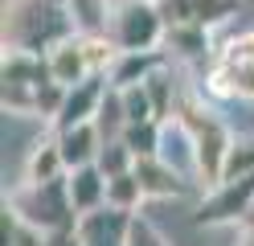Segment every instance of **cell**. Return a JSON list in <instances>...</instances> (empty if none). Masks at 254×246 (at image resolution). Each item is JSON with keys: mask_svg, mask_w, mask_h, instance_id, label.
<instances>
[{"mask_svg": "<svg viewBox=\"0 0 254 246\" xmlns=\"http://www.w3.org/2000/svg\"><path fill=\"white\" fill-rule=\"evenodd\" d=\"M70 37H78L70 0H21V4H4V49L50 58Z\"/></svg>", "mask_w": 254, "mask_h": 246, "instance_id": "obj_1", "label": "cell"}, {"mask_svg": "<svg viewBox=\"0 0 254 246\" xmlns=\"http://www.w3.org/2000/svg\"><path fill=\"white\" fill-rule=\"evenodd\" d=\"M177 119L185 123L189 144H193V176L205 189H217L221 180H226V160H230V148H234L230 127L221 123V115L209 103H201V98L189 94V90L181 98Z\"/></svg>", "mask_w": 254, "mask_h": 246, "instance_id": "obj_2", "label": "cell"}, {"mask_svg": "<svg viewBox=\"0 0 254 246\" xmlns=\"http://www.w3.org/2000/svg\"><path fill=\"white\" fill-rule=\"evenodd\" d=\"M4 205L17 213L25 226L41 230V234H58V230L78 226V213H74V201H70L66 176L50 180V185H29V180H25V185H17L4 197Z\"/></svg>", "mask_w": 254, "mask_h": 246, "instance_id": "obj_3", "label": "cell"}, {"mask_svg": "<svg viewBox=\"0 0 254 246\" xmlns=\"http://www.w3.org/2000/svg\"><path fill=\"white\" fill-rule=\"evenodd\" d=\"M164 33L168 21L160 4H148V0H123L115 4L111 16V45L119 54H148V49H164Z\"/></svg>", "mask_w": 254, "mask_h": 246, "instance_id": "obj_4", "label": "cell"}, {"mask_svg": "<svg viewBox=\"0 0 254 246\" xmlns=\"http://www.w3.org/2000/svg\"><path fill=\"white\" fill-rule=\"evenodd\" d=\"M254 213V172L238 176V180H221L217 189L205 193V201L197 205L193 222L197 226H234L246 222Z\"/></svg>", "mask_w": 254, "mask_h": 246, "instance_id": "obj_5", "label": "cell"}, {"mask_svg": "<svg viewBox=\"0 0 254 246\" xmlns=\"http://www.w3.org/2000/svg\"><path fill=\"white\" fill-rule=\"evenodd\" d=\"M160 12L168 25H193L213 29L238 12V0H160Z\"/></svg>", "mask_w": 254, "mask_h": 246, "instance_id": "obj_6", "label": "cell"}, {"mask_svg": "<svg viewBox=\"0 0 254 246\" xmlns=\"http://www.w3.org/2000/svg\"><path fill=\"white\" fill-rule=\"evenodd\" d=\"M107 86H111L107 74H94V78H86V82H78L74 90H66V103H62V115L54 119V127H58V131H70V127H78V123H94Z\"/></svg>", "mask_w": 254, "mask_h": 246, "instance_id": "obj_7", "label": "cell"}, {"mask_svg": "<svg viewBox=\"0 0 254 246\" xmlns=\"http://www.w3.org/2000/svg\"><path fill=\"white\" fill-rule=\"evenodd\" d=\"M131 218L135 213L123 209H94L86 218H78V242L82 246H127V234H131Z\"/></svg>", "mask_w": 254, "mask_h": 246, "instance_id": "obj_8", "label": "cell"}, {"mask_svg": "<svg viewBox=\"0 0 254 246\" xmlns=\"http://www.w3.org/2000/svg\"><path fill=\"white\" fill-rule=\"evenodd\" d=\"M205 90L213 98H246V103H254V62L213 58L209 74H205Z\"/></svg>", "mask_w": 254, "mask_h": 246, "instance_id": "obj_9", "label": "cell"}, {"mask_svg": "<svg viewBox=\"0 0 254 246\" xmlns=\"http://www.w3.org/2000/svg\"><path fill=\"white\" fill-rule=\"evenodd\" d=\"M168 66V54L164 49H148V54H119L115 62H111V70H107V82L115 90H127V86H144V82L156 74V70H164Z\"/></svg>", "mask_w": 254, "mask_h": 246, "instance_id": "obj_10", "label": "cell"}, {"mask_svg": "<svg viewBox=\"0 0 254 246\" xmlns=\"http://www.w3.org/2000/svg\"><path fill=\"white\" fill-rule=\"evenodd\" d=\"M58 148H62V160H66V172H74V168H86V164L99 160L103 136L94 123H78L70 131H58Z\"/></svg>", "mask_w": 254, "mask_h": 246, "instance_id": "obj_11", "label": "cell"}, {"mask_svg": "<svg viewBox=\"0 0 254 246\" xmlns=\"http://www.w3.org/2000/svg\"><path fill=\"white\" fill-rule=\"evenodd\" d=\"M66 185H70V201H74L78 218H86V213L107 205V176L99 172V164H86V168L66 172Z\"/></svg>", "mask_w": 254, "mask_h": 246, "instance_id": "obj_12", "label": "cell"}, {"mask_svg": "<svg viewBox=\"0 0 254 246\" xmlns=\"http://www.w3.org/2000/svg\"><path fill=\"white\" fill-rule=\"evenodd\" d=\"M0 82H8V86H41V82H54L50 58H41V54H21V49H4V62H0Z\"/></svg>", "mask_w": 254, "mask_h": 246, "instance_id": "obj_13", "label": "cell"}, {"mask_svg": "<svg viewBox=\"0 0 254 246\" xmlns=\"http://www.w3.org/2000/svg\"><path fill=\"white\" fill-rule=\"evenodd\" d=\"M135 176H139V185H144L148 197H181L185 193V176L172 168L168 160H160V156L135 160Z\"/></svg>", "mask_w": 254, "mask_h": 246, "instance_id": "obj_14", "label": "cell"}, {"mask_svg": "<svg viewBox=\"0 0 254 246\" xmlns=\"http://www.w3.org/2000/svg\"><path fill=\"white\" fill-rule=\"evenodd\" d=\"M62 176H66V160H62L58 136L33 144V152L25 160V180L29 185H50V180H62Z\"/></svg>", "mask_w": 254, "mask_h": 246, "instance_id": "obj_15", "label": "cell"}, {"mask_svg": "<svg viewBox=\"0 0 254 246\" xmlns=\"http://www.w3.org/2000/svg\"><path fill=\"white\" fill-rule=\"evenodd\" d=\"M78 37H111V16H115V0H70Z\"/></svg>", "mask_w": 254, "mask_h": 246, "instance_id": "obj_16", "label": "cell"}, {"mask_svg": "<svg viewBox=\"0 0 254 246\" xmlns=\"http://www.w3.org/2000/svg\"><path fill=\"white\" fill-rule=\"evenodd\" d=\"M164 54H177L185 62H201L213 54L209 45V29H193V25H168L164 33Z\"/></svg>", "mask_w": 254, "mask_h": 246, "instance_id": "obj_17", "label": "cell"}, {"mask_svg": "<svg viewBox=\"0 0 254 246\" xmlns=\"http://www.w3.org/2000/svg\"><path fill=\"white\" fill-rule=\"evenodd\" d=\"M94 127H99V136H103V144H115V140H123V131H127L123 90H115V86H107V94H103V107H99V115H94Z\"/></svg>", "mask_w": 254, "mask_h": 246, "instance_id": "obj_18", "label": "cell"}, {"mask_svg": "<svg viewBox=\"0 0 254 246\" xmlns=\"http://www.w3.org/2000/svg\"><path fill=\"white\" fill-rule=\"evenodd\" d=\"M144 201H148V193H144V185H139L135 168H131V172H123V176H111V180H107V209L135 213Z\"/></svg>", "mask_w": 254, "mask_h": 246, "instance_id": "obj_19", "label": "cell"}, {"mask_svg": "<svg viewBox=\"0 0 254 246\" xmlns=\"http://www.w3.org/2000/svg\"><path fill=\"white\" fill-rule=\"evenodd\" d=\"M123 144L131 148V156H135V160H152V156H160V148H164V123H160V119L131 123V127L123 131Z\"/></svg>", "mask_w": 254, "mask_h": 246, "instance_id": "obj_20", "label": "cell"}, {"mask_svg": "<svg viewBox=\"0 0 254 246\" xmlns=\"http://www.w3.org/2000/svg\"><path fill=\"white\" fill-rule=\"evenodd\" d=\"M45 86V82H41ZM41 86H8L0 90V103H4L8 115H33V119H41Z\"/></svg>", "mask_w": 254, "mask_h": 246, "instance_id": "obj_21", "label": "cell"}, {"mask_svg": "<svg viewBox=\"0 0 254 246\" xmlns=\"http://www.w3.org/2000/svg\"><path fill=\"white\" fill-rule=\"evenodd\" d=\"M99 172L111 180V176H123V172H131L135 168V156H131V148H127L123 140H115V144H103V152H99Z\"/></svg>", "mask_w": 254, "mask_h": 246, "instance_id": "obj_22", "label": "cell"}, {"mask_svg": "<svg viewBox=\"0 0 254 246\" xmlns=\"http://www.w3.org/2000/svg\"><path fill=\"white\" fill-rule=\"evenodd\" d=\"M250 172H254V136H242V140H234V148H230V160H226V180L250 176Z\"/></svg>", "mask_w": 254, "mask_h": 246, "instance_id": "obj_23", "label": "cell"}, {"mask_svg": "<svg viewBox=\"0 0 254 246\" xmlns=\"http://www.w3.org/2000/svg\"><path fill=\"white\" fill-rule=\"evenodd\" d=\"M123 111H127V127H131V123H148V119H156L152 98H148V86H127V90H123Z\"/></svg>", "mask_w": 254, "mask_h": 246, "instance_id": "obj_24", "label": "cell"}, {"mask_svg": "<svg viewBox=\"0 0 254 246\" xmlns=\"http://www.w3.org/2000/svg\"><path fill=\"white\" fill-rule=\"evenodd\" d=\"M213 58H221V62H254V29H246V33H238V37H230Z\"/></svg>", "mask_w": 254, "mask_h": 246, "instance_id": "obj_25", "label": "cell"}, {"mask_svg": "<svg viewBox=\"0 0 254 246\" xmlns=\"http://www.w3.org/2000/svg\"><path fill=\"white\" fill-rule=\"evenodd\" d=\"M127 246H168V242H164V234L148 218L135 213V218H131V234H127Z\"/></svg>", "mask_w": 254, "mask_h": 246, "instance_id": "obj_26", "label": "cell"}, {"mask_svg": "<svg viewBox=\"0 0 254 246\" xmlns=\"http://www.w3.org/2000/svg\"><path fill=\"white\" fill-rule=\"evenodd\" d=\"M45 246H82V242H78V226L58 230V234H45Z\"/></svg>", "mask_w": 254, "mask_h": 246, "instance_id": "obj_27", "label": "cell"}, {"mask_svg": "<svg viewBox=\"0 0 254 246\" xmlns=\"http://www.w3.org/2000/svg\"><path fill=\"white\" fill-rule=\"evenodd\" d=\"M115 4H123V0H115ZM148 4H160V0H148Z\"/></svg>", "mask_w": 254, "mask_h": 246, "instance_id": "obj_28", "label": "cell"}]
</instances>
